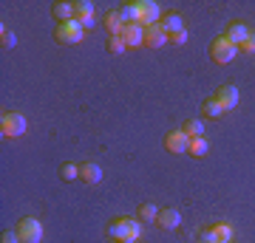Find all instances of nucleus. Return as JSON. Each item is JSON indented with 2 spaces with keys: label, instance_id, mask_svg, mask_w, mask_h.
Returning <instances> with one entry per match:
<instances>
[{
  "label": "nucleus",
  "instance_id": "obj_15",
  "mask_svg": "<svg viewBox=\"0 0 255 243\" xmlns=\"http://www.w3.org/2000/svg\"><path fill=\"white\" fill-rule=\"evenodd\" d=\"M122 20H125V26H139V20H142V11H139V3H125L122 9H119Z\"/></svg>",
  "mask_w": 255,
  "mask_h": 243
},
{
  "label": "nucleus",
  "instance_id": "obj_1",
  "mask_svg": "<svg viewBox=\"0 0 255 243\" xmlns=\"http://www.w3.org/2000/svg\"><path fill=\"white\" fill-rule=\"evenodd\" d=\"M54 40L60 45H77L85 40V28L77 23V20H71V23H63V26H57L54 31Z\"/></svg>",
  "mask_w": 255,
  "mask_h": 243
},
{
  "label": "nucleus",
  "instance_id": "obj_11",
  "mask_svg": "<svg viewBox=\"0 0 255 243\" xmlns=\"http://www.w3.org/2000/svg\"><path fill=\"white\" fill-rule=\"evenodd\" d=\"M122 40H125L128 48H139V45H145V28L142 26H125L122 28Z\"/></svg>",
  "mask_w": 255,
  "mask_h": 243
},
{
  "label": "nucleus",
  "instance_id": "obj_2",
  "mask_svg": "<svg viewBox=\"0 0 255 243\" xmlns=\"http://www.w3.org/2000/svg\"><path fill=\"white\" fill-rule=\"evenodd\" d=\"M236 54H238V45H233L227 37H219V40H213V45H210V57H213V63H219V65L233 63Z\"/></svg>",
  "mask_w": 255,
  "mask_h": 243
},
{
  "label": "nucleus",
  "instance_id": "obj_5",
  "mask_svg": "<svg viewBox=\"0 0 255 243\" xmlns=\"http://www.w3.org/2000/svg\"><path fill=\"white\" fill-rule=\"evenodd\" d=\"M164 147H167V153L182 156V153H187V147H190V136L184 133L182 127H179V130H170V133L164 136Z\"/></svg>",
  "mask_w": 255,
  "mask_h": 243
},
{
  "label": "nucleus",
  "instance_id": "obj_14",
  "mask_svg": "<svg viewBox=\"0 0 255 243\" xmlns=\"http://www.w3.org/2000/svg\"><path fill=\"white\" fill-rule=\"evenodd\" d=\"M224 37H227L233 45H238V48H241V43L250 37V31H247L244 23H230V28H227V34H224Z\"/></svg>",
  "mask_w": 255,
  "mask_h": 243
},
{
  "label": "nucleus",
  "instance_id": "obj_25",
  "mask_svg": "<svg viewBox=\"0 0 255 243\" xmlns=\"http://www.w3.org/2000/svg\"><path fill=\"white\" fill-rule=\"evenodd\" d=\"M0 45H3L6 51H9V48H14V45H17V37H14V31L3 28V31H0Z\"/></svg>",
  "mask_w": 255,
  "mask_h": 243
},
{
  "label": "nucleus",
  "instance_id": "obj_8",
  "mask_svg": "<svg viewBox=\"0 0 255 243\" xmlns=\"http://www.w3.org/2000/svg\"><path fill=\"white\" fill-rule=\"evenodd\" d=\"M164 43H170V37H167V31L162 28V23L145 28V45L147 48H162Z\"/></svg>",
  "mask_w": 255,
  "mask_h": 243
},
{
  "label": "nucleus",
  "instance_id": "obj_13",
  "mask_svg": "<svg viewBox=\"0 0 255 243\" xmlns=\"http://www.w3.org/2000/svg\"><path fill=\"white\" fill-rule=\"evenodd\" d=\"M102 23H105V28H108V34H111V37H122V28H125V20H122V14H119V11H108Z\"/></svg>",
  "mask_w": 255,
  "mask_h": 243
},
{
  "label": "nucleus",
  "instance_id": "obj_4",
  "mask_svg": "<svg viewBox=\"0 0 255 243\" xmlns=\"http://www.w3.org/2000/svg\"><path fill=\"white\" fill-rule=\"evenodd\" d=\"M0 133L6 139H17V136L26 133V116L20 113H3L0 116Z\"/></svg>",
  "mask_w": 255,
  "mask_h": 243
},
{
  "label": "nucleus",
  "instance_id": "obj_7",
  "mask_svg": "<svg viewBox=\"0 0 255 243\" xmlns=\"http://www.w3.org/2000/svg\"><path fill=\"white\" fill-rule=\"evenodd\" d=\"M216 102L224 108V113L233 110L238 105V88L236 85H219V90H216Z\"/></svg>",
  "mask_w": 255,
  "mask_h": 243
},
{
  "label": "nucleus",
  "instance_id": "obj_20",
  "mask_svg": "<svg viewBox=\"0 0 255 243\" xmlns=\"http://www.w3.org/2000/svg\"><path fill=\"white\" fill-rule=\"evenodd\" d=\"M182 130L190 136V139H199V136H204V122H201V119H187L182 125Z\"/></svg>",
  "mask_w": 255,
  "mask_h": 243
},
{
  "label": "nucleus",
  "instance_id": "obj_17",
  "mask_svg": "<svg viewBox=\"0 0 255 243\" xmlns=\"http://www.w3.org/2000/svg\"><path fill=\"white\" fill-rule=\"evenodd\" d=\"M54 17H57V26L71 23L74 20V6L71 3H54Z\"/></svg>",
  "mask_w": 255,
  "mask_h": 243
},
{
  "label": "nucleus",
  "instance_id": "obj_3",
  "mask_svg": "<svg viewBox=\"0 0 255 243\" xmlns=\"http://www.w3.org/2000/svg\"><path fill=\"white\" fill-rule=\"evenodd\" d=\"M14 232L20 235V243H40V238H43V224L37 218H20Z\"/></svg>",
  "mask_w": 255,
  "mask_h": 243
},
{
  "label": "nucleus",
  "instance_id": "obj_10",
  "mask_svg": "<svg viewBox=\"0 0 255 243\" xmlns=\"http://www.w3.org/2000/svg\"><path fill=\"white\" fill-rule=\"evenodd\" d=\"M80 181H85V184H100L102 181V167L97 162H85L80 164Z\"/></svg>",
  "mask_w": 255,
  "mask_h": 243
},
{
  "label": "nucleus",
  "instance_id": "obj_12",
  "mask_svg": "<svg viewBox=\"0 0 255 243\" xmlns=\"http://www.w3.org/2000/svg\"><path fill=\"white\" fill-rule=\"evenodd\" d=\"M156 224L162 226V229H176V226L182 224V212L173 207H167V209H159V218H156Z\"/></svg>",
  "mask_w": 255,
  "mask_h": 243
},
{
  "label": "nucleus",
  "instance_id": "obj_22",
  "mask_svg": "<svg viewBox=\"0 0 255 243\" xmlns=\"http://www.w3.org/2000/svg\"><path fill=\"white\" fill-rule=\"evenodd\" d=\"M201 113H204V116H210V119H219L221 113H224V108H221L219 102H216V96H213V99H204V105H201Z\"/></svg>",
  "mask_w": 255,
  "mask_h": 243
},
{
  "label": "nucleus",
  "instance_id": "obj_16",
  "mask_svg": "<svg viewBox=\"0 0 255 243\" xmlns=\"http://www.w3.org/2000/svg\"><path fill=\"white\" fill-rule=\"evenodd\" d=\"M162 23V28L167 31V37L176 34V31H184V23H182V14H176V11H170V14H164V20H159Z\"/></svg>",
  "mask_w": 255,
  "mask_h": 243
},
{
  "label": "nucleus",
  "instance_id": "obj_31",
  "mask_svg": "<svg viewBox=\"0 0 255 243\" xmlns=\"http://www.w3.org/2000/svg\"><path fill=\"white\" fill-rule=\"evenodd\" d=\"M122 243H139V241H122Z\"/></svg>",
  "mask_w": 255,
  "mask_h": 243
},
{
  "label": "nucleus",
  "instance_id": "obj_24",
  "mask_svg": "<svg viewBox=\"0 0 255 243\" xmlns=\"http://www.w3.org/2000/svg\"><path fill=\"white\" fill-rule=\"evenodd\" d=\"M156 218H159V209H156L153 204H142V207H139V221H142V224L156 221Z\"/></svg>",
  "mask_w": 255,
  "mask_h": 243
},
{
  "label": "nucleus",
  "instance_id": "obj_29",
  "mask_svg": "<svg viewBox=\"0 0 255 243\" xmlns=\"http://www.w3.org/2000/svg\"><path fill=\"white\" fill-rule=\"evenodd\" d=\"M241 51H247V54H255V34H250L244 43H241Z\"/></svg>",
  "mask_w": 255,
  "mask_h": 243
},
{
  "label": "nucleus",
  "instance_id": "obj_30",
  "mask_svg": "<svg viewBox=\"0 0 255 243\" xmlns=\"http://www.w3.org/2000/svg\"><path fill=\"white\" fill-rule=\"evenodd\" d=\"M170 43H173V45H184V43H187V31H176V34H170Z\"/></svg>",
  "mask_w": 255,
  "mask_h": 243
},
{
  "label": "nucleus",
  "instance_id": "obj_28",
  "mask_svg": "<svg viewBox=\"0 0 255 243\" xmlns=\"http://www.w3.org/2000/svg\"><path fill=\"white\" fill-rule=\"evenodd\" d=\"M0 243H20V235L11 232V229H6V232L0 235Z\"/></svg>",
  "mask_w": 255,
  "mask_h": 243
},
{
  "label": "nucleus",
  "instance_id": "obj_18",
  "mask_svg": "<svg viewBox=\"0 0 255 243\" xmlns=\"http://www.w3.org/2000/svg\"><path fill=\"white\" fill-rule=\"evenodd\" d=\"M207 150H210V144H207V139H204V136H199V139H190L187 153H190L193 159H204V156H207Z\"/></svg>",
  "mask_w": 255,
  "mask_h": 243
},
{
  "label": "nucleus",
  "instance_id": "obj_6",
  "mask_svg": "<svg viewBox=\"0 0 255 243\" xmlns=\"http://www.w3.org/2000/svg\"><path fill=\"white\" fill-rule=\"evenodd\" d=\"M74 20H77L82 28H91L94 23H97V17H94V3H88V0L74 3Z\"/></svg>",
  "mask_w": 255,
  "mask_h": 243
},
{
  "label": "nucleus",
  "instance_id": "obj_21",
  "mask_svg": "<svg viewBox=\"0 0 255 243\" xmlns=\"http://www.w3.org/2000/svg\"><path fill=\"white\" fill-rule=\"evenodd\" d=\"M213 232H216V241H219V243H230V241H233V226L224 224V221H219V224L213 226Z\"/></svg>",
  "mask_w": 255,
  "mask_h": 243
},
{
  "label": "nucleus",
  "instance_id": "obj_26",
  "mask_svg": "<svg viewBox=\"0 0 255 243\" xmlns=\"http://www.w3.org/2000/svg\"><path fill=\"white\" fill-rule=\"evenodd\" d=\"M125 48H128V45H125L122 37H111V40H108V54H122Z\"/></svg>",
  "mask_w": 255,
  "mask_h": 243
},
{
  "label": "nucleus",
  "instance_id": "obj_27",
  "mask_svg": "<svg viewBox=\"0 0 255 243\" xmlns=\"http://www.w3.org/2000/svg\"><path fill=\"white\" fill-rule=\"evenodd\" d=\"M199 238H201L204 243H219V241H216V232H213V226H207V229H201V232H199Z\"/></svg>",
  "mask_w": 255,
  "mask_h": 243
},
{
  "label": "nucleus",
  "instance_id": "obj_9",
  "mask_svg": "<svg viewBox=\"0 0 255 243\" xmlns=\"http://www.w3.org/2000/svg\"><path fill=\"white\" fill-rule=\"evenodd\" d=\"M139 11H142V20H139V26L142 28H150V26H156L159 23V6H156L153 0H145V3H139Z\"/></svg>",
  "mask_w": 255,
  "mask_h": 243
},
{
  "label": "nucleus",
  "instance_id": "obj_23",
  "mask_svg": "<svg viewBox=\"0 0 255 243\" xmlns=\"http://www.w3.org/2000/svg\"><path fill=\"white\" fill-rule=\"evenodd\" d=\"M60 178H63V181H77V178H80V167L71 164V162H65L63 167H60Z\"/></svg>",
  "mask_w": 255,
  "mask_h": 243
},
{
  "label": "nucleus",
  "instance_id": "obj_19",
  "mask_svg": "<svg viewBox=\"0 0 255 243\" xmlns=\"http://www.w3.org/2000/svg\"><path fill=\"white\" fill-rule=\"evenodd\" d=\"M108 235H111V238H114L117 243L128 241V232H125V218H114V221H111V226H108Z\"/></svg>",
  "mask_w": 255,
  "mask_h": 243
}]
</instances>
